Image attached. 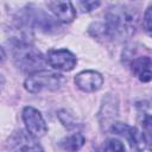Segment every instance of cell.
Listing matches in <instances>:
<instances>
[{"mask_svg": "<svg viewBox=\"0 0 152 152\" xmlns=\"http://www.w3.org/2000/svg\"><path fill=\"white\" fill-rule=\"evenodd\" d=\"M110 131L119 134V135L125 137V139L129 144V147H131L132 152H142L145 141H144L142 134H140L137 128L131 127L127 124L114 122L110 127Z\"/></svg>", "mask_w": 152, "mask_h": 152, "instance_id": "cell-7", "label": "cell"}, {"mask_svg": "<svg viewBox=\"0 0 152 152\" xmlns=\"http://www.w3.org/2000/svg\"><path fill=\"white\" fill-rule=\"evenodd\" d=\"M76 6L78 7V10L83 13L86 12H90L93 10H95L96 7L100 6V1H77Z\"/></svg>", "mask_w": 152, "mask_h": 152, "instance_id": "cell-18", "label": "cell"}, {"mask_svg": "<svg viewBox=\"0 0 152 152\" xmlns=\"http://www.w3.org/2000/svg\"><path fill=\"white\" fill-rule=\"evenodd\" d=\"M13 61L24 72L42 71L46 63L43 53L31 44H13Z\"/></svg>", "mask_w": 152, "mask_h": 152, "instance_id": "cell-2", "label": "cell"}, {"mask_svg": "<svg viewBox=\"0 0 152 152\" xmlns=\"http://www.w3.org/2000/svg\"><path fill=\"white\" fill-rule=\"evenodd\" d=\"M58 118L61 120V122L66 126L68 128H71V127H76V124H75V119L71 116V114H69L66 110H61L58 112Z\"/></svg>", "mask_w": 152, "mask_h": 152, "instance_id": "cell-17", "label": "cell"}, {"mask_svg": "<svg viewBox=\"0 0 152 152\" xmlns=\"http://www.w3.org/2000/svg\"><path fill=\"white\" fill-rule=\"evenodd\" d=\"M142 25L148 36L152 37V6H148L147 10L145 11L144 19H142Z\"/></svg>", "mask_w": 152, "mask_h": 152, "instance_id": "cell-16", "label": "cell"}, {"mask_svg": "<svg viewBox=\"0 0 152 152\" xmlns=\"http://www.w3.org/2000/svg\"><path fill=\"white\" fill-rule=\"evenodd\" d=\"M116 114H118V103L114 102V97L110 94H108L106 97H103L102 107H101V110L99 114L101 125L102 126L110 125V127H112Z\"/></svg>", "mask_w": 152, "mask_h": 152, "instance_id": "cell-12", "label": "cell"}, {"mask_svg": "<svg viewBox=\"0 0 152 152\" xmlns=\"http://www.w3.org/2000/svg\"><path fill=\"white\" fill-rule=\"evenodd\" d=\"M23 120L26 126V131L34 138H40L48 132V126L43 119L40 112L31 106L23 109Z\"/></svg>", "mask_w": 152, "mask_h": 152, "instance_id": "cell-4", "label": "cell"}, {"mask_svg": "<svg viewBox=\"0 0 152 152\" xmlns=\"http://www.w3.org/2000/svg\"><path fill=\"white\" fill-rule=\"evenodd\" d=\"M132 72L141 81L150 82L152 80V58L148 56H140L131 63Z\"/></svg>", "mask_w": 152, "mask_h": 152, "instance_id": "cell-11", "label": "cell"}, {"mask_svg": "<svg viewBox=\"0 0 152 152\" xmlns=\"http://www.w3.org/2000/svg\"><path fill=\"white\" fill-rule=\"evenodd\" d=\"M48 7L55 14V17L62 23H71L76 17V11L70 1H48Z\"/></svg>", "mask_w": 152, "mask_h": 152, "instance_id": "cell-10", "label": "cell"}, {"mask_svg": "<svg viewBox=\"0 0 152 152\" xmlns=\"http://www.w3.org/2000/svg\"><path fill=\"white\" fill-rule=\"evenodd\" d=\"M64 82L63 75L53 71H48V70H42L34 74H31L26 80H25V89L28 93L37 94L43 90H49V91H55L62 87Z\"/></svg>", "mask_w": 152, "mask_h": 152, "instance_id": "cell-3", "label": "cell"}, {"mask_svg": "<svg viewBox=\"0 0 152 152\" xmlns=\"http://www.w3.org/2000/svg\"><path fill=\"white\" fill-rule=\"evenodd\" d=\"M142 138L148 148L152 150V115H146L142 119Z\"/></svg>", "mask_w": 152, "mask_h": 152, "instance_id": "cell-14", "label": "cell"}, {"mask_svg": "<svg viewBox=\"0 0 152 152\" xmlns=\"http://www.w3.org/2000/svg\"><path fill=\"white\" fill-rule=\"evenodd\" d=\"M46 62L57 70L70 71L75 68L77 59L74 53H71L66 49L58 50H49L46 53Z\"/></svg>", "mask_w": 152, "mask_h": 152, "instance_id": "cell-5", "label": "cell"}, {"mask_svg": "<svg viewBox=\"0 0 152 152\" xmlns=\"http://www.w3.org/2000/svg\"><path fill=\"white\" fill-rule=\"evenodd\" d=\"M8 145L12 152H44L40 145L36 141L28 132L18 131L8 140Z\"/></svg>", "mask_w": 152, "mask_h": 152, "instance_id": "cell-6", "label": "cell"}, {"mask_svg": "<svg viewBox=\"0 0 152 152\" xmlns=\"http://www.w3.org/2000/svg\"><path fill=\"white\" fill-rule=\"evenodd\" d=\"M83 144H84V137L81 133H74L70 137L62 140V142H61L63 148L68 150L70 152H75L77 150H80L83 146Z\"/></svg>", "mask_w": 152, "mask_h": 152, "instance_id": "cell-13", "label": "cell"}, {"mask_svg": "<svg viewBox=\"0 0 152 152\" xmlns=\"http://www.w3.org/2000/svg\"><path fill=\"white\" fill-rule=\"evenodd\" d=\"M75 84L78 89L86 93H93L102 87L103 77L95 70H84L75 76Z\"/></svg>", "mask_w": 152, "mask_h": 152, "instance_id": "cell-8", "label": "cell"}, {"mask_svg": "<svg viewBox=\"0 0 152 152\" xmlns=\"http://www.w3.org/2000/svg\"><path fill=\"white\" fill-rule=\"evenodd\" d=\"M23 19H26V23H28L30 25H36L45 32H52L56 31V28H58V25L55 23V20L51 17H49L45 12H43L40 8L28 7Z\"/></svg>", "mask_w": 152, "mask_h": 152, "instance_id": "cell-9", "label": "cell"}, {"mask_svg": "<svg viewBox=\"0 0 152 152\" xmlns=\"http://www.w3.org/2000/svg\"><path fill=\"white\" fill-rule=\"evenodd\" d=\"M101 152H125V146L118 139H108L102 145Z\"/></svg>", "mask_w": 152, "mask_h": 152, "instance_id": "cell-15", "label": "cell"}, {"mask_svg": "<svg viewBox=\"0 0 152 152\" xmlns=\"http://www.w3.org/2000/svg\"><path fill=\"white\" fill-rule=\"evenodd\" d=\"M138 14L125 5H114L106 13L104 26L110 39H128L137 30Z\"/></svg>", "mask_w": 152, "mask_h": 152, "instance_id": "cell-1", "label": "cell"}]
</instances>
